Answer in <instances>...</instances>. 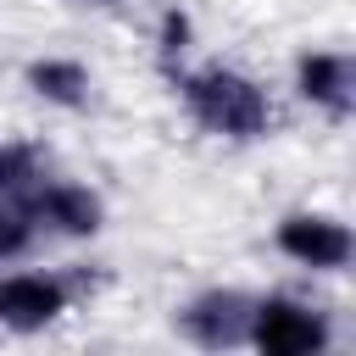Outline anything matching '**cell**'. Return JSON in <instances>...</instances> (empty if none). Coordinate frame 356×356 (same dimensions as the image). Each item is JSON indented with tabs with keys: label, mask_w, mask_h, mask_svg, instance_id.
I'll return each instance as SVG.
<instances>
[{
	"label": "cell",
	"mask_w": 356,
	"mask_h": 356,
	"mask_svg": "<svg viewBox=\"0 0 356 356\" xmlns=\"http://www.w3.org/2000/svg\"><path fill=\"white\" fill-rule=\"evenodd\" d=\"M189 50H195V17H189L184 6H167L161 22H156V67L172 78V72L189 61Z\"/></svg>",
	"instance_id": "cell-11"
},
{
	"label": "cell",
	"mask_w": 356,
	"mask_h": 356,
	"mask_svg": "<svg viewBox=\"0 0 356 356\" xmlns=\"http://www.w3.org/2000/svg\"><path fill=\"white\" fill-rule=\"evenodd\" d=\"M83 6H111V0H83Z\"/></svg>",
	"instance_id": "cell-12"
},
{
	"label": "cell",
	"mask_w": 356,
	"mask_h": 356,
	"mask_svg": "<svg viewBox=\"0 0 356 356\" xmlns=\"http://www.w3.org/2000/svg\"><path fill=\"white\" fill-rule=\"evenodd\" d=\"M28 206H33L39 228L56 234V239H95V234L106 228V200H100L89 184H78V178H56V172H50V178L28 195Z\"/></svg>",
	"instance_id": "cell-7"
},
{
	"label": "cell",
	"mask_w": 356,
	"mask_h": 356,
	"mask_svg": "<svg viewBox=\"0 0 356 356\" xmlns=\"http://www.w3.org/2000/svg\"><path fill=\"white\" fill-rule=\"evenodd\" d=\"M50 178V156L33 139H0V195H33Z\"/></svg>",
	"instance_id": "cell-9"
},
{
	"label": "cell",
	"mask_w": 356,
	"mask_h": 356,
	"mask_svg": "<svg viewBox=\"0 0 356 356\" xmlns=\"http://www.w3.org/2000/svg\"><path fill=\"white\" fill-rule=\"evenodd\" d=\"M22 83L33 100H44L56 111H89V100H95V72L78 56H33L22 67Z\"/></svg>",
	"instance_id": "cell-8"
},
{
	"label": "cell",
	"mask_w": 356,
	"mask_h": 356,
	"mask_svg": "<svg viewBox=\"0 0 356 356\" xmlns=\"http://www.w3.org/2000/svg\"><path fill=\"white\" fill-rule=\"evenodd\" d=\"M245 345L261 356H323L334 345V328H328V312L300 295H256Z\"/></svg>",
	"instance_id": "cell-3"
},
{
	"label": "cell",
	"mask_w": 356,
	"mask_h": 356,
	"mask_svg": "<svg viewBox=\"0 0 356 356\" xmlns=\"http://www.w3.org/2000/svg\"><path fill=\"white\" fill-rule=\"evenodd\" d=\"M39 239H44V228L28 206V195H0V267L28 261L39 250Z\"/></svg>",
	"instance_id": "cell-10"
},
{
	"label": "cell",
	"mask_w": 356,
	"mask_h": 356,
	"mask_svg": "<svg viewBox=\"0 0 356 356\" xmlns=\"http://www.w3.org/2000/svg\"><path fill=\"white\" fill-rule=\"evenodd\" d=\"M78 300H83V273H61V267L0 273V328L6 334H44Z\"/></svg>",
	"instance_id": "cell-2"
},
{
	"label": "cell",
	"mask_w": 356,
	"mask_h": 356,
	"mask_svg": "<svg viewBox=\"0 0 356 356\" xmlns=\"http://www.w3.org/2000/svg\"><path fill=\"white\" fill-rule=\"evenodd\" d=\"M250 317H256V295L239 289V284H211V289H195L178 312H172V328L200 345V350H234L250 339Z\"/></svg>",
	"instance_id": "cell-4"
},
{
	"label": "cell",
	"mask_w": 356,
	"mask_h": 356,
	"mask_svg": "<svg viewBox=\"0 0 356 356\" xmlns=\"http://www.w3.org/2000/svg\"><path fill=\"white\" fill-rule=\"evenodd\" d=\"M273 245H278V256H289L306 273H345L356 256L350 222L334 211H284L273 228Z\"/></svg>",
	"instance_id": "cell-5"
},
{
	"label": "cell",
	"mask_w": 356,
	"mask_h": 356,
	"mask_svg": "<svg viewBox=\"0 0 356 356\" xmlns=\"http://www.w3.org/2000/svg\"><path fill=\"white\" fill-rule=\"evenodd\" d=\"M295 95L323 111L328 122H350L356 111V61L350 50H300L295 56Z\"/></svg>",
	"instance_id": "cell-6"
},
{
	"label": "cell",
	"mask_w": 356,
	"mask_h": 356,
	"mask_svg": "<svg viewBox=\"0 0 356 356\" xmlns=\"http://www.w3.org/2000/svg\"><path fill=\"white\" fill-rule=\"evenodd\" d=\"M172 89H178L184 117L211 139L256 145L278 128V106H273L267 83L250 78L245 67H234V61H184L172 72Z\"/></svg>",
	"instance_id": "cell-1"
}]
</instances>
